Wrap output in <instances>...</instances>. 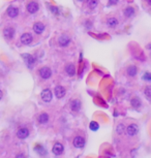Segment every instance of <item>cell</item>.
Here are the masks:
<instances>
[{"instance_id":"6da1fadb","label":"cell","mask_w":151,"mask_h":158,"mask_svg":"<svg viewBox=\"0 0 151 158\" xmlns=\"http://www.w3.org/2000/svg\"><path fill=\"white\" fill-rule=\"evenodd\" d=\"M22 57H23L26 65H27L29 68H32L34 66L35 61H36V59H35L34 56H32V55H30V54H24V55H22Z\"/></svg>"},{"instance_id":"7a4b0ae2","label":"cell","mask_w":151,"mask_h":158,"mask_svg":"<svg viewBox=\"0 0 151 158\" xmlns=\"http://www.w3.org/2000/svg\"><path fill=\"white\" fill-rule=\"evenodd\" d=\"M38 73H39V77L44 80H48L52 77V70H51L50 67H47V66L41 67V69H39Z\"/></svg>"},{"instance_id":"3957f363","label":"cell","mask_w":151,"mask_h":158,"mask_svg":"<svg viewBox=\"0 0 151 158\" xmlns=\"http://www.w3.org/2000/svg\"><path fill=\"white\" fill-rule=\"evenodd\" d=\"M71 43V37L66 34H61L58 37V45L62 48H65Z\"/></svg>"},{"instance_id":"277c9868","label":"cell","mask_w":151,"mask_h":158,"mask_svg":"<svg viewBox=\"0 0 151 158\" xmlns=\"http://www.w3.org/2000/svg\"><path fill=\"white\" fill-rule=\"evenodd\" d=\"M41 99L44 100L45 102H50L53 98L52 91H51L50 89H45V90L41 91Z\"/></svg>"},{"instance_id":"5b68a950","label":"cell","mask_w":151,"mask_h":158,"mask_svg":"<svg viewBox=\"0 0 151 158\" xmlns=\"http://www.w3.org/2000/svg\"><path fill=\"white\" fill-rule=\"evenodd\" d=\"M27 11L29 13V14H35L36 11H38V3L35 2V1H30L29 3L27 4Z\"/></svg>"},{"instance_id":"8992f818","label":"cell","mask_w":151,"mask_h":158,"mask_svg":"<svg viewBox=\"0 0 151 158\" xmlns=\"http://www.w3.org/2000/svg\"><path fill=\"white\" fill-rule=\"evenodd\" d=\"M55 95L57 98H63L64 96H65V94H66V90L64 89V87L60 86V85H58V86L55 87Z\"/></svg>"},{"instance_id":"52a82bcc","label":"cell","mask_w":151,"mask_h":158,"mask_svg":"<svg viewBox=\"0 0 151 158\" xmlns=\"http://www.w3.org/2000/svg\"><path fill=\"white\" fill-rule=\"evenodd\" d=\"M21 43L23 45H30L33 41V37L30 33H24L21 35Z\"/></svg>"},{"instance_id":"ba28073f","label":"cell","mask_w":151,"mask_h":158,"mask_svg":"<svg viewBox=\"0 0 151 158\" xmlns=\"http://www.w3.org/2000/svg\"><path fill=\"white\" fill-rule=\"evenodd\" d=\"M17 136L21 140H24V138H28L29 136V130H28L26 127H22L17 131Z\"/></svg>"},{"instance_id":"9c48e42d","label":"cell","mask_w":151,"mask_h":158,"mask_svg":"<svg viewBox=\"0 0 151 158\" xmlns=\"http://www.w3.org/2000/svg\"><path fill=\"white\" fill-rule=\"evenodd\" d=\"M52 151H53V153L55 154V155H57V156L61 155V154L63 153V151H64L63 145L60 144V143H56V144L53 146Z\"/></svg>"},{"instance_id":"30bf717a","label":"cell","mask_w":151,"mask_h":158,"mask_svg":"<svg viewBox=\"0 0 151 158\" xmlns=\"http://www.w3.org/2000/svg\"><path fill=\"white\" fill-rule=\"evenodd\" d=\"M138 131H139V127L136 124H131L126 128V133H127L129 136H135L138 133Z\"/></svg>"},{"instance_id":"8fae6325","label":"cell","mask_w":151,"mask_h":158,"mask_svg":"<svg viewBox=\"0 0 151 158\" xmlns=\"http://www.w3.org/2000/svg\"><path fill=\"white\" fill-rule=\"evenodd\" d=\"M73 146H75L76 148H83L85 146V140L82 138V136H76L75 138H73Z\"/></svg>"},{"instance_id":"7c38bea8","label":"cell","mask_w":151,"mask_h":158,"mask_svg":"<svg viewBox=\"0 0 151 158\" xmlns=\"http://www.w3.org/2000/svg\"><path fill=\"white\" fill-rule=\"evenodd\" d=\"M3 35L5 36V38L13 39L15 36V29L13 27H7L3 30Z\"/></svg>"},{"instance_id":"4fadbf2b","label":"cell","mask_w":151,"mask_h":158,"mask_svg":"<svg viewBox=\"0 0 151 158\" xmlns=\"http://www.w3.org/2000/svg\"><path fill=\"white\" fill-rule=\"evenodd\" d=\"M45 25L43 24V23H41V22H36L33 25V31L35 32L36 34H41L43 32L45 31Z\"/></svg>"},{"instance_id":"5bb4252c","label":"cell","mask_w":151,"mask_h":158,"mask_svg":"<svg viewBox=\"0 0 151 158\" xmlns=\"http://www.w3.org/2000/svg\"><path fill=\"white\" fill-rule=\"evenodd\" d=\"M7 15L10 18H16L17 16L19 15V8L16 6H9L7 8Z\"/></svg>"},{"instance_id":"9a60e30c","label":"cell","mask_w":151,"mask_h":158,"mask_svg":"<svg viewBox=\"0 0 151 158\" xmlns=\"http://www.w3.org/2000/svg\"><path fill=\"white\" fill-rule=\"evenodd\" d=\"M71 110L73 112H79L81 110V101L78 99H75L71 102Z\"/></svg>"},{"instance_id":"2e32d148","label":"cell","mask_w":151,"mask_h":158,"mask_svg":"<svg viewBox=\"0 0 151 158\" xmlns=\"http://www.w3.org/2000/svg\"><path fill=\"white\" fill-rule=\"evenodd\" d=\"M65 72L69 77H73L76 75V66L73 64H67L65 66Z\"/></svg>"},{"instance_id":"e0dca14e","label":"cell","mask_w":151,"mask_h":158,"mask_svg":"<svg viewBox=\"0 0 151 158\" xmlns=\"http://www.w3.org/2000/svg\"><path fill=\"white\" fill-rule=\"evenodd\" d=\"M126 72H127V75L129 76V77H136L138 73V67L135 65L128 66L127 69H126Z\"/></svg>"},{"instance_id":"ac0fdd59","label":"cell","mask_w":151,"mask_h":158,"mask_svg":"<svg viewBox=\"0 0 151 158\" xmlns=\"http://www.w3.org/2000/svg\"><path fill=\"white\" fill-rule=\"evenodd\" d=\"M135 8L131 6H128L126 7L125 9H124V16L126 17V18H131V17L135 16Z\"/></svg>"},{"instance_id":"d6986e66","label":"cell","mask_w":151,"mask_h":158,"mask_svg":"<svg viewBox=\"0 0 151 158\" xmlns=\"http://www.w3.org/2000/svg\"><path fill=\"white\" fill-rule=\"evenodd\" d=\"M118 20H117L116 18H109L107 20V25L108 27H110V28H115L117 25H118Z\"/></svg>"},{"instance_id":"ffe728a7","label":"cell","mask_w":151,"mask_h":158,"mask_svg":"<svg viewBox=\"0 0 151 158\" xmlns=\"http://www.w3.org/2000/svg\"><path fill=\"white\" fill-rule=\"evenodd\" d=\"M49 121V115L47 113H43L38 116V122L41 124H46Z\"/></svg>"},{"instance_id":"44dd1931","label":"cell","mask_w":151,"mask_h":158,"mask_svg":"<svg viewBox=\"0 0 151 158\" xmlns=\"http://www.w3.org/2000/svg\"><path fill=\"white\" fill-rule=\"evenodd\" d=\"M131 106H133V108H139L140 106H142V102H141L140 98H138V97L133 98V99L131 100Z\"/></svg>"},{"instance_id":"7402d4cb","label":"cell","mask_w":151,"mask_h":158,"mask_svg":"<svg viewBox=\"0 0 151 158\" xmlns=\"http://www.w3.org/2000/svg\"><path fill=\"white\" fill-rule=\"evenodd\" d=\"M97 4H99V1H97V0H87V6L89 7L90 9L96 8Z\"/></svg>"},{"instance_id":"603a6c76","label":"cell","mask_w":151,"mask_h":158,"mask_svg":"<svg viewBox=\"0 0 151 158\" xmlns=\"http://www.w3.org/2000/svg\"><path fill=\"white\" fill-rule=\"evenodd\" d=\"M144 93H145V96H146L149 100H151V86L146 87V89H145Z\"/></svg>"},{"instance_id":"cb8c5ba5","label":"cell","mask_w":151,"mask_h":158,"mask_svg":"<svg viewBox=\"0 0 151 158\" xmlns=\"http://www.w3.org/2000/svg\"><path fill=\"white\" fill-rule=\"evenodd\" d=\"M34 150L39 154H45V153H46V150H45L44 148H43V146H41V145H37L36 147L34 148Z\"/></svg>"},{"instance_id":"d4e9b609","label":"cell","mask_w":151,"mask_h":158,"mask_svg":"<svg viewBox=\"0 0 151 158\" xmlns=\"http://www.w3.org/2000/svg\"><path fill=\"white\" fill-rule=\"evenodd\" d=\"M49 8H50L51 13L54 15H59V9L56 6H52V5H49Z\"/></svg>"},{"instance_id":"484cf974","label":"cell","mask_w":151,"mask_h":158,"mask_svg":"<svg viewBox=\"0 0 151 158\" xmlns=\"http://www.w3.org/2000/svg\"><path fill=\"white\" fill-rule=\"evenodd\" d=\"M142 79L144 80V81L151 82V73H150V72H145L144 75H143Z\"/></svg>"},{"instance_id":"4316f807","label":"cell","mask_w":151,"mask_h":158,"mask_svg":"<svg viewBox=\"0 0 151 158\" xmlns=\"http://www.w3.org/2000/svg\"><path fill=\"white\" fill-rule=\"evenodd\" d=\"M123 130H124V126H123L122 124H119L118 126H117V129H116L117 133H119V134H122V133H123Z\"/></svg>"},{"instance_id":"83f0119b","label":"cell","mask_w":151,"mask_h":158,"mask_svg":"<svg viewBox=\"0 0 151 158\" xmlns=\"http://www.w3.org/2000/svg\"><path fill=\"white\" fill-rule=\"evenodd\" d=\"M90 129L91 130H97L99 129V124L96 122H91L90 123Z\"/></svg>"},{"instance_id":"f1b7e54d","label":"cell","mask_w":151,"mask_h":158,"mask_svg":"<svg viewBox=\"0 0 151 158\" xmlns=\"http://www.w3.org/2000/svg\"><path fill=\"white\" fill-rule=\"evenodd\" d=\"M118 3V0H109V4L110 5H115Z\"/></svg>"},{"instance_id":"f546056e","label":"cell","mask_w":151,"mask_h":158,"mask_svg":"<svg viewBox=\"0 0 151 158\" xmlns=\"http://www.w3.org/2000/svg\"><path fill=\"white\" fill-rule=\"evenodd\" d=\"M17 158H26V157L24 156V154H19V155L17 156Z\"/></svg>"},{"instance_id":"4dcf8cb0","label":"cell","mask_w":151,"mask_h":158,"mask_svg":"<svg viewBox=\"0 0 151 158\" xmlns=\"http://www.w3.org/2000/svg\"><path fill=\"white\" fill-rule=\"evenodd\" d=\"M3 97V93H2V91L0 90V99H1V98H2Z\"/></svg>"},{"instance_id":"1f68e13d","label":"cell","mask_w":151,"mask_h":158,"mask_svg":"<svg viewBox=\"0 0 151 158\" xmlns=\"http://www.w3.org/2000/svg\"><path fill=\"white\" fill-rule=\"evenodd\" d=\"M146 2L148 3L149 5H151V0H146Z\"/></svg>"},{"instance_id":"d6a6232c","label":"cell","mask_w":151,"mask_h":158,"mask_svg":"<svg viewBox=\"0 0 151 158\" xmlns=\"http://www.w3.org/2000/svg\"><path fill=\"white\" fill-rule=\"evenodd\" d=\"M80 1H83V0H80Z\"/></svg>"}]
</instances>
